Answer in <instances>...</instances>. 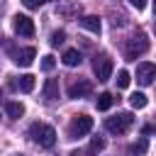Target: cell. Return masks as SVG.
Instances as JSON below:
<instances>
[{
	"mask_svg": "<svg viewBox=\"0 0 156 156\" xmlns=\"http://www.w3.org/2000/svg\"><path fill=\"white\" fill-rule=\"evenodd\" d=\"M29 134H32V139H34L39 146H44V149H49V146L56 144V129H54L51 124L34 122V124L29 127Z\"/></svg>",
	"mask_w": 156,
	"mask_h": 156,
	"instance_id": "cell-1",
	"label": "cell"
},
{
	"mask_svg": "<svg viewBox=\"0 0 156 156\" xmlns=\"http://www.w3.org/2000/svg\"><path fill=\"white\" fill-rule=\"evenodd\" d=\"M146 51H149V39H146L144 32H136V34L129 37L127 44H124V58H127V61H134L136 56H141V54H146Z\"/></svg>",
	"mask_w": 156,
	"mask_h": 156,
	"instance_id": "cell-2",
	"label": "cell"
},
{
	"mask_svg": "<svg viewBox=\"0 0 156 156\" xmlns=\"http://www.w3.org/2000/svg\"><path fill=\"white\" fill-rule=\"evenodd\" d=\"M132 122H134L132 112H117L115 117H107L105 119V129L112 132V134H124L132 127Z\"/></svg>",
	"mask_w": 156,
	"mask_h": 156,
	"instance_id": "cell-3",
	"label": "cell"
},
{
	"mask_svg": "<svg viewBox=\"0 0 156 156\" xmlns=\"http://www.w3.org/2000/svg\"><path fill=\"white\" fill-rule=\"evenodd\" d=\"M112 68H115V63H112V58H110L107 54H98V56L93 58V71H95L98 80H110Z\"/></svg>",
	"mask_w": 156,
	"mask_h": 156,
	"instance_id": "cell-4",
	"label": "cell"
},
{
	"mask_svg": "<svg viewBox=\"0 0 156 156\" xmlns=\"http://www.w3.org/2000/svg\"><path fill=\"white\" fill-rule=\"evenodd\" d=\"M90 129H93V117L78 115V117L71 122V127H68V136H71V139H80V136H85Z\"/></svg>",
	"mask_w": 156,
	"mask_h": 156,
	"instance_id": "cell-5",
	"label": "cell"
},
{
	"mask_svg": "<svg viewBox=\"0 0 156 156\" xmlns=\"http://www.w3.org/2000/svg\"><path fill=\"white\" fill-rule=\"evenodd\" d=\"M154 78H156V63H149V61L136 63V80L141 85H151Z\"/></svg>",
	"mask_w": 156,
	"mask_h": 156,
	"instance_id": "cell-6",
	"label": "cell"
},
{
	"mask_svg": "<svg viewBox=\"0 0 156 156\" xmlns=\"http://www.w3.org/2000/svg\"><path fill=\"white\" fill-rule=\"evenodd\" d=\"M12 27L20 37H34V22L27 15H15L12 17Z\"/></svg>",
	"mask_w": 156,
	"mask_h": 156,
	"instance_id": "cell-7",
	"label": "cell"
},
{
	"mask_svg": "<svg viewBox=\"0 0 156 156\" xmlns=\"http://www.w3.org/2000/svg\"><path fill=\"white\" fill-rule=\"evenodd\" d=\"M90 93H93V83L85 80V78H80V80H76V83L68 85V98H73V100L85 98V95H90Z\"/></svg>",
	"mask_w": 156,
	"mask_h": 156,
	"instance_id": "cell-8",
	"label": "cell"
},
{
	"mask_svg": "<svg viewBox=\"0 0 156 156\" xmlns=\"http://www.w3.org/2000/svg\"><path fill=\"white\" fill-rule=\"evenodd\" d=\"M34 56H37V49H34V46H24V49L12 51V61H15L17 66H29V63L34 61Z\"/></svg>",
	"mask_w": 156,
	"mask_h": 156,
	"instance_id": "cell-9",
	"label": "cell"
},
{
	"mask_svg": "<svg viewBox=\"0 0 156 156\" xmlns=\"http://www.w3.org/2000/svg\"><path fill=\"white\" fill-rule=\"evenodd\" d=\"M80 27L88 29V32H93V34H100V29H102L100 17H95V15H85V17L80 20Z\"/></svg>",
	"mask_w": 156,
	"mask_h": 156,
	"instance_id": "cell-10",
	"label": "cell"
},
{
	"mask_svg": "<svg viewBox=\"0 0 156 156\" xmlns=\"http://www.w3.org/2000/svg\"><path fill=\"white\" fill-rule=\"evenodd\" d=\"M44 98L46 100H56L58 98V80L56 78H46V83H44Z\"/></svg>",
	"mask_w": 156,
	"mask_h": 156,
	"instance_id": "cell-11",
	"label": "cell"
},
{
	"mask_svg": "<svg viewBox=\"0 0 156 156\" xmlns=\"http://www.w3.org/2000/svg\"><path fill=\"white\" fill-rule=\"evenodd\" d=\"M80 61H83V56H80L78 49H66V51H63V63H66V66L73 68V66H78Z\"/></svg>",
	"mask_w": 156,
	"mask_h": 156,
	"instance_id": "cell-12",
	"label": "cell"
},
{
	"mask_svg": "<svg viewBox=\"0 0 156 156\" xmlns=\"http://www.w3.org/2000/svg\"><path fill=\"white\" fill-rule=\"evenodd\" d=\"M17 88H20L22 93H32V90H34V76H32V73H24V76H20V80H17Z\"/></svg>",
	"mask_w": 156,
	"mask_h": 156,
	"instance_id": "cell-13",
	"label": "cell"
},
{
	"mask_svg": "<svg viewBox=\"0 0 156 156\" xmlns=\"http://www.w3.org/2000/svg\"><path fill=\"white\" fill-rule=\"evenodd\" d=\"M112 102H115V98H112V93H100L98 95V100H95V105H98V110H110L112 107Z\"/></svg>",
	"mask_w": 156,
	"mask_h": 156,
	"instance_id": "cell-14",
	"label": "cell"
},
{
	"mask_svg": "<svg viewBox=\"0 0 156 156\" xmlns=\"http://www.w3.org/2000/svg\"><path fill=\"white\" fill-rule=\"evenodd\" d=\"M5 110H7V117H12V119H20L24 115V105L22 102H7Z\"/></svg>",
	"mask_w": 156,
	"mask_h": 156,
	"instance_id": "cell-15",
	"label": "cell"
},
{
	"mask_svg": "<svg viewBox=\"0 0 156 156\" xmlns=\"http://www.w3.org/2000/svg\"><path fill=\"white\" fill-rule=\"evenodd\" d=\"M146 102H149V100H146V95H144V93H132V95H129V105H132L134 110L146 107Z\"/></svg>",
	"mask_w": 156,
	"mask_h": 156,
	"instance_id": "cell-16",
	"label": "cell"
},
{
	"mask_svg": "<svg viewBox=\"0 0 156 156\" xmlns=\"http://www.w3.org/2000/svg\"><path fill=\"white\" fill-rule=\"evenodd\" d=\"M146 146H149L146 139H139L136 144H132V156H144L146 154Z\"/></svg>",
	"mask_w": 156,
	"mask_h": 156,
	"instance_id": "cell-17",
	"label": "cell"
},
{
	"mask_svg": "<svg viewBox=\"0 0 156 156\" xmlns=\"http://www.w3.org/2000/svg\"><path fill=\"white\" fill-rule=\"evenodd\" d=\"M129 80H132V76H129L127 71H119V73H117V88H127Z\"/></svg>",
	"mask_w": 156,
	"mask_h": 156,
	"instance_id": "cell-18",
	"label": "cell"
},
{
	"mask_svg": "<svg viewBox=\"0 0 156 156\" xmlns=\"http://www.w3.org/2000/svg\"><path fill=\"white\" fill-rule=\"evenodd\" d=\"M63 41H66V32H63V29H56V32L51 34V44L58 46V44H63Z\"/></svg>",
	"mask_w": 156,
	"mask_h": 156,
	"instance_id": "cell-19",
	"label": "cell"
},
{
	"mask_svg": "<svg viewBox=\"0 0 156 156\" xmlns=\"http://www.w3.org/2000/svg\"><path fill=\"white\" fill-rule=\"evenodd\" d=\"M54 66H56V58H54L51 54H46V56L41 58V68H44V71H51Z\"/></svg>",
	"mask_w": 156,
	"mask_h": 156,
	"instance_id": "cell-20",
	"label": "cell"
},
{
	"mask_svg": "<svg viewBox=\"0 0 156 156\" xmlns=\"http://www.w3.org/2000/svg\"><path fill=\"white\" fill-rule=\"evenodd\" d=\"M102 149H105V139L95 136V139L90 141V151H102Z\"/></svg>",
	"mask_w": 156,
	"mask_h": 156,
	"instance_id": "cell-21",
	"label": "cell"
},
{
	"mask_svg": "<svg viewBox=\"0 0 156 156\" xmlns=\"http://www.w3.org/2000/svg\"><path fill=\"white\" fill-rule=\"evenodd\" d=\"M22 2H24V5L29 7V10H37V7L41 5V0H22Z\"/></svg>",
	"mask_w": 156,
	"mask_h": 156,
	"instance_id": "cell-22",
	"label": "cell"
},
{
	"mask_svg": "<svg viewBox=\"0 0 156 156\" xmlns=\"http://www.w3.org/2000/svg\"><path fill=\"white\" fill-rule=\"evenodd\" d=\"M129 5L136 7V10H144V7H146V0H129Z\"/></svg>",
	"mask_w": 156,
	"mask_h": 156,
	"instance_id": "cell-23",
	"label": "cell"
},
{
	"mask_svg": "<svg viewBox=\"0 0 156 156\" xmlns=\"http://www.w3.org/2000/svg\"><path fill=\"white\" fill-rule=\"evenodd\" d=\"M0 100H2V90H0Z\"/></svg>",
	"mask_w": 156,
	"mask_h": 156,
	"instance_id": "cell-24",
	"label": "cell"
},
{
	"mask_svg": "<svg viewBox=\"0 0 156 156\" xmlns=\"http://www.w3.org/2000/svg\"><path fill=\"white\" fill-rule=\"evenodd\" d=\"M154 7H156V0H154Z\"/></svg>",
	"mask_w": 156,
	"mask_h": 156,
	"instance_id": "cell-25",
	"label": "cell"
},
{
	"mask_svg": "<svg viewBox=\"0 0 156 156\" xmlns=\"http://www.w3.org/2000/svg\"><path fill=\"white\" fill-rule=\"evenodd\" d=\"M41 2H46V0H41Z\"/></svg>",
	"mask_w": 156,
	"mask_h": 156,
	"instance_id": "cell-26",
	"label": "cell"
}]
</instances>
